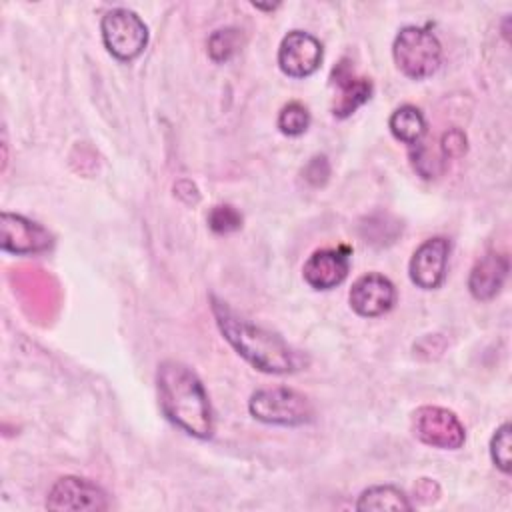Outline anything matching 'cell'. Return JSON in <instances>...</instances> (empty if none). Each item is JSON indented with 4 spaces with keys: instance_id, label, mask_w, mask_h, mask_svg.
Segmentation results:
<instances>
[{
    "instance_id": "cell-4",
    "label": "cell",
    "mask_w": 512,
    "mask_h": 512,
    "mask_svg": "<svg viewBox=\"0 0 512 512\" xmlns=\"http://www.w3.org/2000/svg\"><path fill=\"white\" fill-rule=\"evenodd\" d=\"M248 410L256 420L274 426H302L314 416L310 400L284 386L256 390L248 400Z\"/></svg>"
},
{
    "instance_id": "cell-13",
    "label": "cell",
    "mask_w": 512,
    "mask_h": 512,
    "mask_svg": "<svg viewBox=\"0 0 512 512\" xmlns=\"http://www.w3.org/2000/svg\"><path fill=\"white\" fill-rule=\"evenodd\" d=\"M508 270H510V264H508L506 254L488 252L470 270V276H468L470 294L476 300L494 298L500 292V288L508 276Z\"/></svg>"
},
{
    "instance_id": "cell-19",
    "label": "cell",
    "mask_w": 512,
    "mask_h": 512,
    "mask_svg": "<svg viewBox=\"0 0 512 512\" xmlns=\"http://www.w3.org/2000/svg\"><path fill=\"white\" fill-rule=\"evenodd\" d=\"M512 426L508 422H504L492 436L490 440V456L492 462L496 464L498 470H502L504 474H510L512 468Z\"/></svg>"
},
{
    "instance_id": "cell-20",
    "label": "cell",
    "mask_w": 512,
    "mask_h": 512,
    "mask_svg": "<svg viewBox=\"0 0 512 512\" xmlns=\"http://www.w3.org/2000/svg\"><path fill=\"white\" fill-rule=\"evenodd\" d=\"M208 226L216 234L236 232L242 226V214L230 204H218L208 214Z\"/></svg>"
},
{
    "instance_id": "cell-16",
    "label": "cell",
    "mask_w": 512,
    "mask_h": 512,
    "mask_svg": "<svg viewBox=\"0 0 512 512\" xmlns=\"http://www.w3.org/2000/svg\"><path fill=\"white\" fill-rule=\"evenodd\" d=\"M408 496L396 486H372L356 502V510H410Z\"/></svg>"
},
{
    "instance_id": "cell-17",
    "label": "cell",
    "mask_w": 512,
    "mask_h": 512,
    "mask_svg": "<svg viewBox=\"0 0 512 512\" xmlns=\"http://www.w3.org/2000/svg\"><path fill=\"white\" fill-rule=\"evenodd\" d=\"M310 126V112L300 102H288L278 114V130L286 136H300Z\"/></svg>"
},
{
    "instance_id": "cell-8",
    "label": "cell",
    "mask_w": 512,
    "mask_h": 512,
    "mask_svg": "<svg viewBox=\"0 0 512 512\" xmlns=\"http://www.w3.org/2000/svg\"><path fill=\"white\" fill-rule=\"evenodd\" d=\"M322 44L304 30L288 32L278 48V66L290 78H306L320 68Z\"/></svg>"
},
{
    "instance_id": "cell-9",
    "label": "cell",
    "mask_w": 512,
    "mask_h": 512,
    "mask_svg": "<svg viewBox=\"0 0 512 512\" xmlns=\"http://www.w3.org/2000/svg\"><path fill=\"white\" fill-rule=\"evenodd\" d=\"M48 510H106L108 500L100 486L86 478L64 476L56 480L46 498Z\"/></svg>"
},
{
    "instance_id": "cell-11",
    "label": "cell",
    "mask_w": 512,
    "mask_h": 512,
    "mask_svg": "<svg viewBox=\"0 0 512 512\" xmlns=\"http://www.w3.org/2000/svg\"><path fill=\"white\" fill-rule=\"evenodd\" d=\"M350 270V248H320L308 256L302 276L314 290H330L342 284Z\"/></svg>"
},
{
    "instance_id": "cell-1",
    "label": "cell",
    "mask_w": 512,
    "mask_h": 512,
    "mask_svg": "<svg viewBox=\"0 0 512 512\" xmlns=\"http://www.w3.org/2000/svg\"><path fill=\"white\" fill-rule=\"evenodd\" d=\"M162 414L186 434L206 440L214 432V414L200 378L182 362L166 360L156 372Z\"/></svg>"
},
{
    "instance_id": "cell-10",
    "label": "cell",
    "mask_w": 512,
    "mask_h": 512,
    "mask_svg": "<svg viewBox=\"0 0 512 512\" xmlns=\"http://www.w3.org/2000/svg\"><path fill=\"white\" fill-rule=\"evenodd\" d=\"M450 242L446 238H428L412 254L408 264L410 280L422 290L438 288L446 278Z\"/></svg>"
},
{
    "instance_id": "cell-22",
    "label": "cell",
    "mask_w": 512,
    "mask_h": 512,
    "mask_svg": "<svg viewBox=\"0 0 512 512\" xmlns=\"http://www.w3.org/2000/svg\"><path fill=\"white\" fill-rule=\"evenodd\" d=\"M440 146H442L444 156L460 158L466 152V134L460 128H450L442 134Z\"/></svg>"
},
{
    "instance_id": "cell-14",
    "label": "cell",
    "mask_w": 512,
    "mask_h": 512,
    "mask_svg": "<svg viewBox=\"0 0 512 512\" xmlns=\"http://www.w3.org/2000/svg\"><path fill=\"white\" fill-rule=\"evenodd\" d=\"M334 82L338 86V96L334 100L332 112L338 118H348L354 114L366 100L372 96V82L366 78H356L348 66V60H342L334 72Z\"/></svg>"
},
{
    "instance_id": "cell-12",
    "label": "cell",
    "mask_w": 512,
    "mask_h": 512,
    "mask_svg": "<svg viewBox=\"0 0 512 512\" xmlns=\"http://www.w3.org/2000/svg\"><path fill=\"white\" fill-rule=\"evenodd\" d=\"M348 300L358 316L376 318L394 306L396 288L386 276L378 272H368L352 284Z\"/></svg>"
},
{
    "instance_id": "cell-15",
    "label": "cell",
    "mask_w": 512,
    "mask_h": 512,
    "mask_svg": "<svg viewBox=\"0 0 512 512\" xmlns=\"http://www.w3.org/2000/svg\"><path fill=\"white\" fill-rule=\"evenodd\" d=\"M388 126L396 140L410 146L418 144L426 132V120L422 112L412 104H404L396 108L388 120Z\"/></svg>"
},
{
    "instance_id": "cell-3",
    "label": "cell",
    "mask_w": 512,
    "mask_h": 512,
    "mask_svg": "<svg viewBox=\"0 0 512 512\" xmlns=\"http://www.w3.org/2000/svg\"><path fill=\"white\" fill-rule=\"evenodd\" d=\"M392 56L404 76L422 80L440 68L442 46L430 30L422 26H404L394 38Z\"/></svg>"
},
{
    "instance_id": "cell-7",
    "label": "cell",
    "mask_w": 512,
    "mask_h": 512,
    "mask_svg": "<svg viewBox=\"0 0 512 512\" xmlns=\"http://www.w3.org/2000/svg\"><path fill=\"white\" fill-rule=\"evenodd\" d=\"M0 246L4 252L26 256L38 254L52 246V234L20 214L2 212L0 216Z\"/></svg>"
},
{
    "instance_id": "cell-5",
    "label": "cell",
    "mask_w": 512,
    "mask_h": 512,
    "mask_svg": "<svg viewBox=\"0 0 512 512\" xmlns=\"http://www.w3.org/2000/svg\"><path fill=\"white\" fill-rule=\"evenodd\" d=\"M100 32L106 50L122 62L138 58L148 44V28L144 20L128 8L108 10L102 16Z\"/></svg>"
},
{
    "instance_id": "cell-21",
    "label": "cell",
    "mask_w": 512,
    "mask_h": 512,
    "mask_svg": "<svg viewBox=\"0 0 512 512\" xmlns=\"http://www.w3.org/2000/svg\"><path fill=\"white\" fill-rule=\"evenodd\" d=\"M410 158H412V164L416 168V172L424 178H434L438 172H440V162L436 156H432L428 152L426 146H422L420 142L412 146V152H410Z\"/></svg>"
},
{
    "instance_id": "cell-18",
    "label": "cell",
    "mask_w": 512,
    "mask_h": 512,
    "mask_svg": "<svg viewBox=\"0 0 512 512\" xmlns=\"http://www.w3.org/2000/svg\"><path fill=\"white\" fill-rule=\"evenodd\" d=\"M240 48V34L236 28H220L208 38V54L214 62L230 60Z\"/></svg>"
},
{
    "instance_id": "cell-24",
    "label": "cell",
    "mask_w": 512,
    "mask_h": 512,
    "mask_svg": "<svg viewBox=\"0 0 512 512\" xmlns=\"http://www.w3.org/2000/svg\"><path fill=\"white\" fill-rule=\"evenodd\" d=\"M432 490H438V486L432 482V480H428V478H422L416 486H414V492L420 496V498H424V496H438V492H434L432 494Z\"/></svg>"
},
{
    "instance_id": "cell-6",
    "label": "cell",
    "mask_w": 512,
    "mask_h": 512,
    "mask_svg": "<svg viewBox=\"0 0 512 512\" xmlns=\"http://www.w3.org/2000/svg\"><path fill=\"white\" fill-rule=\"evenodd\" d=\"M412 430L420 442L440 450H458L466 440L458 416L442 406H420L412 416Z\"/></svg>"
},
{
    "instance_id": "cell-23",
    "label": "cell",
    "mask_w": 512,
    "mask_h": 512,
    "mask_svg": "<svg viewBox=\"0 0 512 512\" xmlns=\"http://www.w3.org/2000/svg\"><path fill=\"white\" fill-rule=\"evenodd\" d=\"M328 174H330V166L326 162V156H314L306 168H304V178L314 184V186H320L328 180Z\"/></svg>"
},
{
    "instance_id": "cell-2",
    "label": "cell",
    "mask_w": 512,
    "mask_h": 512,
    "mask_svg": "<svg viewBox=\"0 0 512 512\" xmlns=\"http://www.w3.org/2000/svg\"><path fill=\"white\" fill-rule=\"evenodd\" d=\"M212 314L226 342L260 372L288 374L300 368V356L278 334L244 320L214 296Z\"/></svg>"
}]
</instances>
